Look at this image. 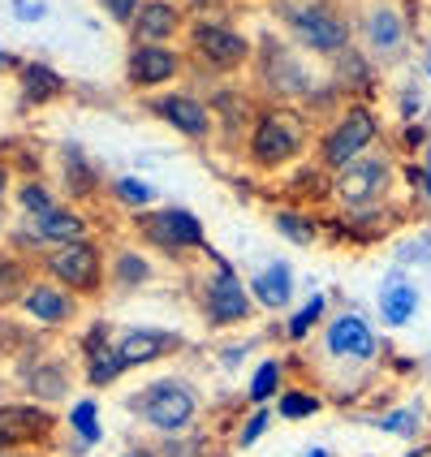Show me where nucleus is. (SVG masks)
I'll return each instance as SVG.
<instances>
[{
  "label": "nucleus",
  "mask_w": 431,
  "mask_h": 457,
  "mask_svg": "<svg viewBox=\"0 0 431 457\" xmlns=\"http://www.w3.org/2000/svg\"><path fill=\"white\" fill-rule=\"evenodd\" d=\"M311 152V117L298 104H259L254 126L242 143V160L259 178L294 173Z\"/></svg>",
  "instance_id": "f257e3e1"
},
{
  "label": "nucleus",
  "mask_w": 431,
  "mask_h": 457,
  "mask_svg": "<svg viewBox=\"0 0 431 457\" xmlns=\"http://www.w3.org/2000/svg\"><path fill=\"white\" fill-rule=\"evenodd\" d=\"M126 410L155 440H169V436H186L199 428L207 397L195 376H186V371H160V376L143 380L129 393Z\"/></svg>",
  "instance_id": "f03ea898"
},
{
  "label": "nucleus",
  "mask_w": 431,
  "mask_h": 457,
  "mask_svg": "<svg viewBox=\"0 0 431 457\" xmlns=\"http://www.w3.org/2000/svg\"><path fill=\"white\" fill-rule=\"evenodd\" d=\"M285 39L311 61H336L354 48L350 13L336 0H272Z\"/></svg>",
  "instance_id": "7ed1b4c3"
},
{
  "label": "nucleus",
  "mask_w": 431,
  "mask_h": 457,
  "mask_svg": "<svg viewBox=\"0 0 431 457\" xmlns=\"http://www.w3.org/2000/svg\"><path fill=\"white\" fill-rule=\"evenodd\" d=\"M251 78H254V96L263 104H298V108L324 87V78L315 74L311 56H303L289 39H277V35L254 39Z\"/></svg>",
  "instance_id": "20e7f679"
},
{
  "label": "nucleus",
  "mask_w": 431,
  "mask_h": 457,
  "mask_svg": "<svg viewBox=\"0 0 431 457\" xmlns=\"http://www.w3.org/2000/svg\"><path fill=\"white\" fill-rule=\"evenodd\" d=\"M129 242H138L147 254L169 259V263H190V259H203L211 251L207 225L199 220V212H190L181 204H160L147 207V212H134L129 216Z\"/></svg>",
  "instance_id": "39448f33"
},
{
  "label": "nucleus",
  "mask_w": 431,
  "mask_h": 457,
  "mask_svg": "<svg viewBox=\"0 0 431 457\" xmlns=\"http://www.w3.org/2000/svg\"><path fill=\"white\" fill-rule=\"evenodd\" d=\"M195 306H199L203 328H211V332H237L259 315V306H254L242 272L216 251L203 254V268L195 277Z\"/></svg>",
  "instance_id": "423d86ee"
},
{
  "label": "nucleus",
  "mask_w": 431,
  "mask_h": 457,
  "mask_svg": "<svg viewBox=\"0 0 431 457\" xmlns=\"http://www.w3.org/2000/svg\"><path fill=\"white\" fill-rule=\"evenodd\" d=\"M380 134H384V117H380L376 104L371 100H345L328 121L319 126L311 160H315L324 173H341L345 164H354V160H362L367 152H376Z\"/></svg>",
  "instance_id": "0eeeda50"
},
{
  "label": "nucleus",
  "mask_w": 431,
  "mask_h": 457,
  "mask_svg": "<svg viewBox=\"0 0 431 457\" xmlns=\"http://www.w3.org/2000/svg\"><path fill=\"white\" fill-rule=\"evenodd\" d=\"M181 52L190 61V74L233 78V74H242V70H251L254 39L242 26L228 22V18H203V22L186 26Z\"/></svg>",
  "instance_id": "6e6552de"
},
{
  "label": "nucleus",
  "mask_w": 431,
  "mask_h": 457,
  "mask_svg": "<svg viewBox=\"0 0 431 457\" xmlns=\"http://www.w3.org/2000/svg\"><path fill=\"white\" fill-rule=\"evenodd\" d=\"M35 272L61 289H70L78 303H100L108 294V242L91 233V237H78L65 246H52L35 259Z\"/></svg>",
  "instance_id": "1a4fd4ad"
},
{
  "label": "nucleus",
  "mask_w": 431,
  "mask_h": 457,
  "mask_svg": "<svg viewBox=\"0 0 431 457\" xmlns=\"http://www.w3.org/2000/svg\"><path fill=\"white\" fill-rule=\"evenodd\" d=\"M9 380L18 384L26 402H39V406L65 410L74 397V380H78V362L65 358L61 350H48L39 341H26L22 350L13 354V376Z\"/></svg>",
  "instance_id": "9d476101"
},
{
  "label": "nucleus",
  "mask_w": 431,
  "mask_h": 457,
  "mask_svg": "<svg viewBox=\"0 0 431 457\" xmlns=\"http://www.w3.org/2000/svg\"><path fill=\"white\" fill-rule=\"evenodd\" d=\"M350 26H354L358 52L376 70L406 56L410 18H406V9H402V0H358L354 13H350Z\"/></svg>",
  "instance_id": "9b49d317"
},
{
  "label": "nucleus",
  "mask_w": 431,
  "mask_h": 457,
  "mask_svg": "<svg viewBox=\"0 0 431 457\" xmlns=\"http://www.w3.org/2000/svg\"><path fill=\"white\" fill-rule=\"evenodd\" d=\"M397 178H402V169H397L393 152H367L362 160L345 164L341 173H332L328 199L341 212H362V207L393 204Z\"/></svg>",
  "instance_id": "f8f14e48"
},
{
  "label": "nucleus",
  "mask_w": 431,
  "mask_h": 457,
  "mask_svg": "<svg viewBox=\"0 0 431 457\" xmlns=\"http://www.w3.org/2000/svg\"><path fill=\"white\" fill-rule=\"evenodd\" d=\"M61 410L26 402V397H0V453H48L61 445Z\"/></svg>",
  "instance_id": "ddd939ff"
},
{
  "label": "nucleus",
  "mask_w": 431,
  "mask_h": 457,
  "mask_svg": "<svg viewBox=\"0 0 431 457\" xmlns=\"http://www.w3.org/2000/svg\"><path fill=\"white\" fill-rule=\"evenodd\" d=\"M319 354L332 367L362 371V367H371L384 354V345H380V332L367 324V315L341 311V315H328V324L319 328Z\"/></svg>",
  "instance_id": "4468645a"
},
{
  "label": "nucleus",
  "mask_w": 431,
  "mask_h": 457,
  "mask_svg": "<svg viewBox=\"0 0 431 457\" xmlns=\"http://www.w3.org/2000/svg\"><path fill=\"white\" fill-rule=\"evenodd\" d=\"M190 74V61L181 44H129L126 52V91L129 96H160L173 91Z\"/></svg>",
  "instance_id": "2eb2a0df"
},
{
  "label": "nucleus",
  "mask_w": 431,
  "mask_h": 457,
  "mask_svg": "<svg viewBox=\"0 0 431 457\" xmlns=\"http://www.w3.org/2000/svg\"><path fill=\"white\" fill-rule=\"evenodd\" d=\"M74 362H78V380L87 384L91 393H108L126 380V362L117 358V332L108 320H95L74 337Z\"/></svg>",
  "instance_id": "dca6fc26"
},
{
  "label": "nucleus",
  "mask_w": 431,
  "mask_h": 457,
  "mask_svg": "<svg viewBox=\"0 0 431 457\" xmlns=\"http://www.w3.org/2000/svg\"><path fill=\"white\" fill-rule=\"evenodd\" d=\"M143 108L152 112L160 126H169L173 134H181L186 143H216V117H211V104L199 96V91H186V87H173V91H160V96H147Z\"/></svg>",
  "instance_id": "f3484780"
},
{
  "label": "nucleus",
  "mask_w": 431,
  "mask_h": 457,
  "mask_svg": "<svg viewBox=\"0 0 431 457\" xmlns=\"http://www.w3.org/2000/svg\"><path fill=\"white\" fill-rule=\"evenodd\" d=\"M82 311H87V303H78L70 289H61V285H52L48 277H39L35 272V280L26 285L22 303H18V315H22L30 328L39 332H70L82 324Z\"/></svg>",
  "instance_id": "a211bd4d"
},
{
  "label": "nucleus",
  "mask_w": 431,
  "mask_h": 457,
  "mask_svg": "<svg viewBox=\"0 0 431 457\" xmlns=\"http://www.w3.org/2000/svg\"><path fill=\"white\" fill-rule=\"evenodd\" d=\"M190 341L178 328H160V324H129L117 332V358L126 362V371H147L155 362L178 358Z\"/></svg>",
  "instance_id": "6ab92c4d"
},
{
  "label": "nucleus",
  "mask_w": 431,
  "mask_h": 457,
  "mask_svg": "<svg viewBox=\"0 0 431 457\" xmlns=\"http://www.w3.org/2000/svg\"><path fill=\"white\" fill-rule=\"evenodd\" d=\"M211 117H216V143H225V147H242L246 143V134L254 126V112H259V96H254L251 87H242V82H233V87H216L211 96Z\"/></svg>",
  "instance_id": "aec40b11"
},
{
  "label": "nucleus",
  "mask_w": 431,
  "mask_h": 457,
  "mask_svg": "<svg viewBox=\"0 0 431 457\" xmlns=\"http://www.w3.org/2000/svg\"><path fill=\"white\" fill-rule=\"evenodd\" d=\"M402 220H406V207L402 204H380V207H362V212L324 216V233L341 237V242H354V246H371V242L388 237Z\"/></svg>",
  "instance_id": "412c9836"
},
{
  "label": "nucleus",
  "mask_w": 431,
  "mask_h": 457,
  "mask_svg": "<svg viewBox=\"0 0 431 457\" xmlns=\"http://www.w3.org/2000/svg\"><path fill=\"white\" fill-rule=\"evenodd\" d=\"M160 280V263L155 254H147L138 242H112L108 246V294L129 298V294H143Z\"/></svg>",
  "instance_id": "4be33fe9"
},
{
  "label": "nucleus",
  "mask_w": 431,
  "mask_h": 457,
  "mask_svg": "<svg viewBox=\"0 0 431 457\" xmlns=\"http://www.w3.org/2000/svg\"><path fill=\"white\" fill-rule=\"evenodd\" d=\"M186 26L190 18H186L181 0H143L134 22L126 26V35L129 44H181Z\"/></svg>",
  "instance_id": "5701e85b"
},
{
  "label": "nucleus",
  "mask_w": 431,
  "mask_h": 457,
  "mask_svg": "<svg viewBox=\"0 0 431 457\" xmlns=\"http://www.w3.org/2000/svg\"><path fill=\"white\" fill-rule=\"evenodd\" d=\"M61 423L70 432V457L91 453L95 445H104V406L95 393H82L70 406L61 410Z\"/></svg>",
  "instance_id": "b1692460"
},
{
  "label": "nucleus",
  "mask_w": 431,
  "mask_h": 457,
  "mask_svg": "<svg viewBox=\"0 0 431 457\" xmlns=\"http://www.w3.org/2000/svg\"><path fill=\"white\" fill-rule=\"evenodd\" d=\"M246 289H251V298H254V306H259V311L280 315V311H289V303H294L298 280H294L289 259H272V263H263L259 272H251V277H246Z\"/></svg>",
  "instance_id": "393cba45"
},
{
  "label": "nucleus",
  "mask_w": 431,
  "mask_h": 457,
  "mask_svg": "<svg viewBox=\"0 0 431 457\" xmlns=\"http://www.w3.org/2000/svg\"><path fill=\"white\" fill-rule=\"evenodd\" d=\"M56 160H61V190H65V204L82 207V204H91V199L104 190L100 169L87 160V152H82L78 143L56 147Z\"/></svg>",
  "instance_id": "a878e982"
},
{
  "label": "nucleus",
  "mask_w": 431,
  "mask_h": 457,
  "mask_svg": "<svg viewBox=\"0 0 431 457\" xmlns=\"http://www.w3.org/2000/svg\"><path fill=\"white\" fill-rule=\"evenodd\" d=\"M289 354H263L251 367V376L242 384V406H272L280 397V388L289 384Z\"/></svg>",
  "instance_id": "bb28decb"
},
{
  "label": "nucleus",
  "mask_w": 431,
  "mask_h": 457,
  "mask_svg": "<svg viewBox=\"0 0 431 457\" xmlns=\"http://www.w3.org/2000/svg\"><path fill=\"white\" fill-rule=\"evenodd\" d=\"M268 220L277 228V237H285L289 246H315V242H324V216L315 207L277 204L268 212Z\"/></svg>",
  "instance_id": "cd10ccee"
},
{
  "label": "nucleus",
  "mask_w": 431,
  "mask_h": 457,
  "mask_svg": "<svg viewBox=\"0 0 431 457\" xmlns=\"http://www.w3.org/2000/svg\"><path fill=\"white\" fill-rule=\"evenodd\" d=\"M13 82L22 91V104H35V108L61 100L70 91V82L56 74L52 65H44V61H13Z\"/></svg>",
  "instance_id": "c85d7f7f"
},
{
  "label": "nucleus",
  "mask_w": 431,
  "mask_h": 457,
  "mask_svg": "<svg viewBox=\"0 0 431 457\" xmlns=\"http://www.w3.org/2000/svg\"><path fill=\"white\" fill-rule=\"evenodd\" d=\"M324 324H328V294L319 289V294H311L303 306H294V311L285 315V324H277V332L285 345H306L311 337H319Z\"/></svg>",
  "instance_id": "c756f323"
},
{
  "label": "nucleus",
  "mask_w": 431,
  "mask_h": 457,
  "mask_svg": "<svg viewBox=\"0 0 431 457\" xmlns=\"http://www.w3.org/2000/svg\"><path fill=\"white\" fill-rule=\"evenodd\" d=\"M324 410H328V397L315 384H294V380L285 384L280 397L272 402V414H277L280 423H306V419H315Z\"/></svg>",
  "instance_id": "7c9ffc66"
},
{
  "label": "nucleus",
  "mask_w": 431,
  "mask_h": 457,
  "mask_svg": "<svg viewBox=\"0 0 431 457\" xmlns=\"http://www.w3.org/2000/svg\"><path fill=\"white\" fill-rule=\"evenodd\" d=\"M376 306H380V320L388 324V328H406L410 320L419 315V289H414L410 280L393 277V280H388V285L380 289Z\"/></svg>",
  "instance_id": "2f4dec72"
},
{
  "label": "nucleus",
  "mask_w": 431,
  "mask_h": 457,
  "mask_svg": "<svg viewBox=\"0 0 431 457\" xmlns=\"http://www.w3.org/2000/svg\"><path fill=\"white\" fill-rule=\"evenodd\" d=\"M30 280H35V263L0 246V311H18Z\"/></svg>",
  "instance_id": "473e14b6"
},
{
  "label": "nucleus",
  "mask_w": 431,
  "mask_h": 457,
  "mask_svg": "<svg viewBox=\"0 0 431 457\" xmlns=\"http://www.w3.org/2000/svg\"><path fill=\"white\" fill-rule=\"evenodd\" d=\"M56 204H61V195L52 190V181L18 178V186H13V204H9V216H18V220H35V216L52 212Z\"/></svg>",
  "instance_id": "72a5a7b5"
},
{
  "label": "nucleus",
  "mask_w": 431,
  "mask_h": 457,
  "mask_svg": "<svg viewBox=\"0 0 431 457\" xmlns=\"http://www.w3.org/2000/svg\"><path fill=\"white\" fill-rule=\"evenodd\" d=\"M272 423H277L272 406H246L242 414H237V423H233V449H237V453L254 449L263 436L272 432Z\"/></svg>",
  "instance_id": "f704fd0d"
},
{
  "label": "nucleus",
  "mask_w": 431,
  "mask_h": 457,
  "mask_svg": "<svg viewBox=\"0 0 431 457\" xmlns=\"http://www.w3.org/2000/svg\"><path fill=\"white\" fill-rule=\"evenodd\" d=\"M108 199L112 204H121L134 216V212H147V207H155V186L147 178H134V173H126V178H112L108 186Z\"/></svg>",
  "instance_id": "c9c22d12"
},
{
  "label": "nucleus",
  "mask_w": 431,
  "mask_h": 457,
  "mask_svg": "<svg viewBox=\"0 0 431 457\" xmlns=\"http://www.w3.org/2000/svg\"><path fill=\"white\" fill-rule=\"evenodd\" d=\"M371 428H380L388 436H402V440H414L423 432V410L419 406H397V410H384L371 419Z\"/></svg>",
  "instance_id": "e433bc0d"
},
{
  "label": "nucleus",
  "mask_w": 431,
  "mask_h": 457,
  "mask_svg": "<svg viewBox=\"0 0 431 457\" xmlns=\"http://www.w3.org/2000/svg\"><path fill=\"white\" fill-rule=\"evenodd\" d=\"M152 445H155V457H207V449H211L203 428H195L186 436H169V440H152Z\"/></svg>",
  "instance_id": "4c0bfd02"
},
{
  "label": "nucleus",
  "mask_w": 431,
  "mask_h": 457,
  "mask_svg": "<svg viewBox=\"0 0 431 457\" xmlns=\"http://www.w3.org/2000/svg\"><path fill=\"white\" fill-rule=\"evenodd\" d=\"M228 4H233V0H181V9H186V18H190V22H203V18H225Z\"/></svg>",
  "instance_id": "58836bf2"
},
{
  "label": "nucleus",
  "mask_w": 431,
  "mask_h": 457,
  "mask_svg": "<svg viewBox=\"0 0 431 457\" xmlns=\"http://www.w3.org/2000/svg\"><path fill=\"white\" fill-rule=\"evenodd\" d=\"M138 4H143V0H100L104 18H108V22H117V26H121V30H126V26L134 22V13H138Z\"/></svg>",
  "instance_id": "ea45409f"
},
{
  "label": "nucleus",
  "mask_w": 431,
  "mask_h": 457,
  "mask_svg": "<svg viewBox=\"0 0 431 457\" xmlns=\"http://www.w3.org/2000/svg\"><path fill=\"white\" fill-rule=\"evenodd\" d=\"M13 186H18V169L9 155H0V212H9V204H13Z\"/></svg>",
  "instance_id": "a19ab883"
},
{
  "label": "nucleus",
  "mask_w": 431,
  "mask_h": 457,
  "mask_svg": "<svg viewBox=\"0 0 431 457\" xmlns=\"http://www.w3.org/2000/svg\"><path fill=\"white\" fill-rule=\"evenodd\" d=\"M254 345H259V341H233V345H225V350H220V362L233 371V367H242V362L251 358Z\"/></svg>",
  "instance_id": "79ce46f5"
},
{
  "label": "nucleus",
  "mask_w": 431,
  "mask_h": 457,
  "mask_svg": "<svg viewBox=\"0 0 431 457\" xmlns=\"http://www.w3.org/2000/svg\"><path fill=\"white\" fill-rule=\"evenodd\" d=\"M117 457H155V445H147V440H138V445H126Z\"/></svg>",
  "instance_id": "37998d69"
},
{
  "label": "nucleus",
  "mask_w": 431,
  "mask_h": 457,
  "mask_svg": "<svg viewBox=\"0 0 431 457\" xmlns=\"http://www.w3.org/2000/svg\"><path fill=\"white\" fill-rule=\"evenodd\" d=\"M419 195H427V199H431V160H427V169H423V181H419Z\"/></svg>",
  "instance_id": "c03bdc74"
},
{
  "label": "nucleus",
  "mask_w": 431,
  "mask_h": 457,
  "mask_svg": "<svg viewBox=\"0 0 431 457\" xmlns=\"http://www.w3.org/2000/svg\"><path fill=\"white\" fill-rule=\"evenodd\" d=\"M4 233H9V212H0V246H4Z\"/></svg>",
  "instance_id": "a18cd8bd"
},
{
  "label": "nucleus",
  "mask_w": 431,
  "mask_h": 457,
  "mask_svg": "<svg viewBox=\"0 0 431 457\" xmlns=\"http://www.w3.org/2000/svg\"><path fill=\"white\" fill-rule=\"evenodd\" d=\"M303 457H332V453H328V449H324V445H315V449H306Z\"/></svg>",
  "instance_id": "49530a36"
},
{
  "label": "nucleus",
  "mask_w": 431,
  "mask_h": 457,
  "mask_svg": "<svg viewBox=\"0 0 431 457\" xmlns=\"http://www.w3.org/2000/svg\"><path fill=\"white\" fill-rule=\"evenodd\" d=\"M0 65H9V56H4V48H0Z\"/></svg>",
  "instance_id": "de8ad7c7"
},
{
  "label": "nucleus",
  "mask_w": 431,
  "mask_h": 457,
  "mask_svg": "<svg viewBox=\"0 0 431 457\" xmlns=\"http://www.w3.org/2000/svg\"><path fill=\"white\" fill-rule=\"evenodd\" d=\"M0 457H30V453H0Z\"/></svg>",
  "instance_id": "09e8293b"
},
{
  "label": "nucleus",
  "mask_w": 431,
  "mask_h": 457,
  "mask_svg": "<svg viewBox=\"0 0 431 457\" xmlns=\"http://www.w3.org/2000/svg\"><path fill=\"white\" fill-rule=\"evenodd\" d=\"M0 388H4V380H0Z\"/></svg>",
  "instance_id": "8fccbe9b"
},
{
  "label": "nucleus",
  "mask_w": 431,
  "mask_h": 457,
  "mask_svg": "<svg viewBox=\"0 0 431 457\" xmlns=\"http://www.w3.org/2000/svg\"><path fill=\"white\" fill-rule=\"evenodd\" d=\"M427 74H431V65H427Z\"/></svg>",
  "instance_id": "3c124183"
}]
</instances>
